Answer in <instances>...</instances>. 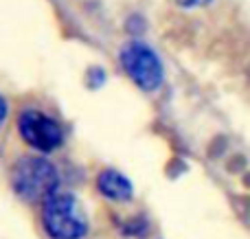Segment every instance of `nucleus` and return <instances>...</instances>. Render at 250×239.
<instances>
[{"label": "nucleus", "instance_id": "1", "mask_svg": "<svg viewBox=\"0 0 250 239\" xmlns=\"http://www.w3.org/2000/svg\"><path fill=\"white\" fill-rule=\"evenodd\" d=\"M42 226L53 239H82L88 233V219L73 196L55 191L44 200Z\"/></svg>", "mask_w": 250, "mask_h": 239}, {"label": "nucleus", "instance_id": "2", "mask_svg": "<svg viewBox=\"0 0 250 239\" xmlns=\"http://www.w3.org/2000/svg\"><path fill=\"white\" fill-rule=\"evenodd\" d=\"M57 169L40 156H26L13 167L11 184L13 191L26 202L46 200L57 191Z\"/></svg>", "mask_w": 250, "mask_h": 239}, {"label": "nucleus", "instance_id": "3", "mask_svg": "<svg viewBox=\"0 0 250 239\" xmlns=\"http://www.w3.org/2000/svg\"><path fill=\"white\" fill-rule=\"evenodd\" d=\"M18 132L22 140L38 152H53L64 143V130L60 121L38 108L22 110L18 117Z\"/></svg>", "mask_w": 250, "mask_h": 239}, {"label": "nucleus", "instance_id": "4", "mask_svg": "<svg viewBox=\"0 0 250 239\" xmlns=\"http://www.w3.org/2000/svg\"><path fill=\"white\" fill-rule=\"evenodd\" d=\"M121 66L127 77L143 90H156L163 83V64L158 55L143 42L125 44L121 48Z\"/></svg>", "mask_w": 250, "mask_h": 239}, {"label": "nucleus", "instance_id": "5", "mask_svg": "<svg viewBox=\"0 0 250 239\" xmlns=\"http://www.w3.org/2000/svg\"><path fill=\"white\" fill-rule=\"evenodd\" d=\"M97 187H99V191L105 198H110L114 202H125L132 198V184H129V180L114 169L101 171L97 176Z\"/></svg>", "mask_w": 250, "mask_h": 239}, {"label": "nucleus", "instance_id": "6", "mask_svg": "<svg viewBox=\"0 0 250 239\" xmlns=\"http://www.w3.org/2000/svg\"><path fill=\"white\" fill-rule=\"evenodd\" d=\"M211 2V0H178V4H180V7H204V4H208Z\"/></svg>", "mask_w": 250, "mask_h": 239}, {"label": "nucleus", "instance_id": "7", "mask_svg": "<svg viewBox=\"0 0 250 239\" xmlns=\"http://www.w3.org/2000/svg\"><path fill=\"white\" fill-rule=\"evenodd\" d=\"M4 119H7V101H4V97L0 95V125L4 123Z\"/></svg>", "mask_w": 250, "mask_h": 239}]
</instances>
